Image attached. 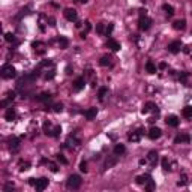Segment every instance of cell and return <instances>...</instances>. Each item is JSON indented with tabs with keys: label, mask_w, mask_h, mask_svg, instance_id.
<instances>
[{
	"label": "cell",
	"mask_w": 192,
	"mask_h": 192,
	"mask_svg": "<svg viewBox=\"0 0 192 192\" xmlns=\"http://www.w3.org/2000/svg\"><path fill=\"white\" fill-rule=\"evenodd\" d=\"M47 186H48V179H45V177H41V179H38V180H36L35 189H36L38 192H41V191H44Z\"/></svg>",
	"instance_id": "7c38bea8"
},
{
	"label": "cell",
	"mask_w": 192,
	"mask_h": 192,
	"mask_svg": "<svg viewBox=\"0 0 192 192\" xmlns=\"http://www.w3.org/2000/svg\"><path fill=\"white\" fill-rule=\"evenodd\" d=\"M56 159H57L60 164H63V165H66V164H68V159H66V158H65V156H63L62 153L57 155V156H56Z\"/></svg>",
	"instance_id": "e575fe53"
},
{
	"label": "cell",
	"mask_w": 192,
	"mask_h": 192,
	"mask_svg": "<svg viewBox=\"0 0 192 192\" xmlns=\"http://www.w3.org/2000/svg\"><path fill=\"white\" fill-rule=\"evenodd\" d=\"M66 74H68V75H71V74H72V69H71V66H66Z\"/></svg>",
	"instance_id": "b9f144b4"
},
{
	"label": "cell",
	"mask_w": 192,
	"mask_h": 192,
	"mask_svg": "<svg viewBox=\"0 0 192 192\" xmlns=\"http://www.w3.org/2000/svg\"><path fill=\"white\" fill-rule=\"evenodd\" d=\"M144 188H146V191H149V192L153 191V189H155V182H153V179H149V180L146 182Z\"/></svg>",
	"instance_id": "f1b7e54d"
},
{
	"label": "cell",
	"mask_w": 192,
	"mask_h": 192,
	"mask_svg": "<svg viewBox=\"0 0 192 192\" xmlns=\"http://www.w3.org/2000/svg\"><path fill=\"white\" fill-rule=\"evenodd\" d=\"M50 99H51V93H48V92H42L36 96V101H39V102H48Z\"/></svg>",
	"instance_id": "ac0fdd59"
},
{
	"label": "cell",
	"mask_w": 192,
	"mask_h": 192,
	"mask_svg": "<svg viewBox=\"0 0 192 192\" xmlns=\"http://www.w3.org/2000/svg\"><path fill=\"white\" fill-rule=\"evenodd\" d=\"M96 32H98V33H104V24H102V23L96 24Z\"/></svg>",
	"instance_id": "60d3db41"
},
{
	"label": "cell",
	"mask_w": 192,
	"mask_h": 192,
	"mask_svg": "<svg viewBox=\"0 0 192 192\" xmlns=\"http://www.w3.org/2000/svg\"><path fill=\"white\" fill-rule=\"evenodd\" d=\"M182 47H183V44L180 42V41H173V42H170L168 44V51L170 53H173V54H177L180 50H182Z\"/></svg>",
	"instance_id": "277c9868"
},
{
	"label": "cell",
	"mask_w": 192,
	"mask_h": 192,
	"mask_svg": "<svg viewBox=\"0 0 192 192\" xmlns=\"http://www.w3.org/2000/svg\"><path fill=\"white\" fill-rule=\"evenodd\" d=\"M146 69H147V72H149V74H156V71H158L156 65H155L153 62H150V60L146 63Z\"/></svg>",
	"instance_id": "7402d4cb"
},
{
	"label": "cell",
	"mask_w": 192,
	"mask_h": 192,
	"mask_svg": "<svg viewBox=\"0 0 192 192\" xmlns=\"http://www.w3.org/2000/svg\"><path fill=\"white\" fill-rule=\"evenodd\" d=\"M165 123L168 125V126H171V128H177L179 126V123H180V120H179V117L174 114L168 116L167 119H165Z\"/></svg>",
	"instance_id": "30bf717a"
},
{
	"label": "cell",
	"mask_w": 192,
	"mask_h": 192,
	"mask_svg": "<svg viewBox=\"0 0 192 192\" xmlns=\"http://www.w3.org/2000/svg\"><path fill=\"white\" fill-rule=\"evenodd\" d=\"M107 47H108L111 51H119V50H120V42H117L116 39H108Z\"/></svg>",
	"instance_id": "5bb4252c"
},
{
	"label": "cell",
	"mask_w": 192,
	"mask_h": 192,
	"mask_svg": "<svg viewBox=\"0 0 192 192\" xmlns=\"http://www.w3.org/2000/svg\"><path fill=\"white\" fill-rule=\"evenodd\" d=\"M138 27H140V30H143V32L149 30V29L152 27V20H150L147 15H140V20H138Z\"/></svg>",
	"instance_id": "3957f363"
},
{
	"label": "cell",
	"mask_w": 192,
	"mask_h": 192,
	"mask_svg": "<svg viewBox=\"0 0 192 192\" xmlns=\"http://www.w3.org/2000/svg\"><path fill=\"white\" fill-rule=\"evenodd\" d=\"M53 111L54 113H62L63 111V104H54L53 105Z\"/></svg>",
	"instance_id": "836d02e7"
},
{
	"label": "cell",
	"mask_w": 192,
	"mask_h": 192,
	"mask_svg": "<svg viewBox=\"0 0 192 192\" xmlns=\"http://www.w3.org/2000/svg\"><path fill=\"white\" fill-rule=\"evenodd\" d=\"M150 111L158 113V107H156L155 102H146L144 107H143V110H141V113H143V114H147V113H150Z\"/></svg>",
	"instance_id": "8fae6325"
},
{
	"label": "cell",
	"mask_w": 192,
	"mask_h": 192,
	"mask_svg": "<svg viewBox=\"0 0 192 192\" xmlns=\"http://www.w3.org/2000/svg\"><path fill=\"white\" fill-rule=\"evenodd\" d=\"M147 135H149V138H150V140H158V138H161V137H162V129H161V128H158V126H152Z\"/></svg>",
	"instance_id": "8992f818"
},
{
	"label": "cell",
	"mask_w": 192,
	"mask_h": 192,
	"mask_svg": "<svg viewBox=\"0 0 192 192\" xmlns=\"http://www.w3.org/2000/svg\"><path fill=\"white\" fill-rule=\"evenodd\" d=\"M59 45H60V48H62V50H65V48H68L69 41L65 38V36H60V38H59Z\"/></svg>",
	"instance_id": "83f0119b"
},
{
	"label": "cell",
	"mask_w": 192,
	"mask_h": 192,
	"mask_svg": "<svg viewBox=\"0 0 192 192\" xmlns=\"http://www.w3.org/2000/svg\"><path fill=\"white\" fill-rule=\"evenodd\" d=\"M113 30H114V24H113V23H110V24H108V27H107V30H105V35H107V36H110V35L113 33Z\"/></svg>",
	"instance_id": "8d00e7d4"
},
{
	"label": "cell",
	"mask_w": 192,
	"mask_h": 192,
	"mask_svg": "<svg viewBox=\"0 0 192 192\" xmlns=\"http://www.w3.org/2000/svg\"><path fill=\"white\" fill-rule=\"evenodd\" d=\"M15 75H17V71H15V68L12 65H5L2 68V78L11 80V78H14Z\"/></svg>",
	"instance_id": "7a4b0ae2"
},
{
	"label": "cell",
	"mask_w": 192,
	"mask_h": 192,
	"mask_svg": "<svg viewBox=\"0 0 192 192\" xmlns=\"http://www.w3.org/2000/svg\"><path fill=\"white\" fill-rule=\"evenodd\" d=\"M162 9H164V12L168 15V17H171V15H174V8L171 6V5H162Z\"/></svg>",
	"instance_id": "603a6c76"
},
{
	"label": "cell",
	"mask_w": 192,
	"mask_h": 192,
	"mask_svg": "<svg viewBox=\"0 0 192 192\" xmlns=\"http://www.w3.org/2000/svg\"><path fill=\"white\" fill-rule=\"evenodd\" d=\"M78 2H81V3H86V2H87V0H78Z\"/></svg>",
	"instance_id": "f6af8a7d"
},
{
	"label": "cell",
	"mask_w": 192,
	"mask_h": 192,
	"mask_svg": "<svg viewBox=\"0 0 192 192\" xmlns=\"http://www.w3.org/2000/svg\"><path fill=\"white\" fill-rule=\"evenodd\" d=\"M159 68H161V69H165V68H167V65H165V63H161V65H159Z\"/></svg>",
	"instance_id": "ee69618b"
},
{
	"label": "cell",
	"mask_w": 192,
	"mask_h": 192,
	"mask_svg": "<svg viewBox=\"0 0 192 192\" xmlns=\"http://www.w3.org/2000/svg\"><path fill=\"white\" fill-rule=\"evenodd\" d=\"M177 185H179V186H185V185H188V176H186L185 173L180 176V180H179Z\"/></svg>",
	"instance_id": "1f68e13d"
},
{
	"label": "cell",
	"mask_w": 192,
	"mask_h": 192,
	"mask_svg": "<svg viewBox=\"0 0 192 192\" xmlns=\"http://www.w3.org/2000/svg\"><path fill=\"white\" fill-rule=\"evenodd\" d=\"M116 164H117V158H111V159H107V162L104 164V170H107V168H111V167H114Z\"/></svg>",
	"instance_id": "484cf974"
},
{
	"label": "cell",
	"mask_w": 192,
	"mask_h": 192,
	"mask_svg": "<svg viewBox=\"0 0 192 192\" xmlns=\"http://www.w3.org/2000/svg\"><path fill=\"white\" fill-rule=\"evenodd\" d=\"M20 167H21L20 170H21V171H24V170H27V168L30 167V164H29V162H23V161H20Z\"/></svg>",
	"instance_id": "74e56055"
},
{
	"label": "cell",
	"mask_w": 192,
	"mask_h": 192,
	"mask_svg": "<svg viewBox=\"0 0 192 192\" xmlns=\"http://www.w3.org/2000/svg\"><path fill=\"white\" fill-rule=\"evenodd\" d=\"M158 159H159V155L156 150H152V152H149L147 155V161H149V164H150V167H156V164H158Z\"/></svg>",
	"instance_id": "4fadbf2b"
},
{
	"label": "cell",
	"mask_w": 192,
	"mask_h": 192,
	"mask_svg": "<svg viewBox=\"0 0 192 192\" xmlns=\"http://www.w3.org/2000/svg\"><path fill=\"white\" fill-rule=\"evenodd\" d=\"M141 137H143V129H137V131H134L128 135V140L132 141V143H137V141L141 140Z\"/></svg>",
	"instance_id": "52a82bcc"
},
{
	"label": "cell",
	"mask_w": 192,
	"mask_h": 192,
	"mask_svg": "<svg viewBox=\"0 0 192 192\" xmlns=\"http://www.w3.org/2000/svg\"><path fill=\"white\" fill-rule=\"evenodd\" d=\"M173 27H174L176 30H185V27H186V21H185V20H177V21H174Z\"/></svg>",
	"instance_id": "d6986e66"
},
{
	"label": "cell",
	"mask_w": 192,
	"mask_h": 192,
	"mask_svg": "<svg viewBox=\"0 0 192 192\" xmlns=\"http://www.w3.org/2000/svg\"><path fill=\"white\" fill-rule=\"evenodd\" d=\"M15 117H17V113H15V110H14L12 107L6 110V113H5V119H6L8 122H12V120H15Z\"/></svg>",
	"instance_id": "e0dca14e"
},
{
	"label": "cell",
	"mask_w": 192,
	"mask_h": 192,
	"mask_svg": "<svg viewBox=\"0 0 192 192\" xmlns=\"http://www.w3.org/2000/svg\"><path fill=\"white\" fill-rule=\"evenodd\" d=\"M63 15H65V18H66L68 21H77V18H78L77 11L72 9V8H66L65 12H63Z\"/></svg>",
	"instance_id": "5b68a950"
},
{
	"label": "cell",
	"mask_w": 192,
	"mask_h": 192,
	"mask_svg": "<svg viewBox=\"0 0 192 192\" xmlns=\"http://www.w3.org/2000/svg\"><path fill=\"white\" fill-rule=\"evenodd\" d=\"M18 147H20V138H11L9 140V149L12 150V152H17L18 150Z\"/></svg>",
	"instance_id": "9a60e30c"
},
{
	"label": "cell",
	"mask_w": 192,
	"mask_h": 192,
	"mask_svg": "<svg viewBox=\"0 0 192 192\" xmlns=\"http://www.w3.org/2000/svg\"><path fill=\"white\" fill-rule=\"evenodd\" d=\"M99 65H101V66H108V65H111V57H110V56H102L101 60H99Z\"/></svg>",
	"instance_id": "cb8c5ba5"
},
{
	"label": "cell",
	"mask_w": 192,
	"mask_h": 192,
	"mask_svg": "<svg viewBox=\"0 0 192 192\" xmlns=\"http://www.w3.org/2000/svg\"><path fill=\"white\" fill-rule=\"evenodd\" d=\"M107 93H108V89H107V87H101V89H99V93H98V98H99V101H101V102L104 101V98L107 96Z\"/></svg>",
	"instance_id": "4316f807"
},
{
	"label": "cell",
	"mask_w": 192,
	"mask_h": 192,
	"mask_svg": "<svg viewBox=\"0 0 192 192\" xmlns=\"http://www.w3.org/2000/svg\"><path fill=\"white\" fill-rule=\"evenodd\" d=\"M188 77H189V74H188V72H180V75H179V80H180L182 83H185V84H186V81H188Z\"/></svg>",
	"instance_id": "d590c367"
},
{
	"label": "cell",
	"mask_w": 192,
	"mask_h": 192,
	"mask_svg": "<svg viewBox=\"0 0 192 192\" xmlns=\"http://www.w3.org/2000/svg\"><path fill=\"white\" fill-rule=\"evenodd\" d=\"M84 86H86V78H84V77H78L77 80L74 81L72 89H74V92H80V90H83V89H84Z\"/></svg>",
	"instance_id": "ba28073f"
},
{
	"label": "cell",
	"mask_w": 192,
	"mask_h": 192,
	"mask_svg": "<svg viewBox=\"0 0 192 192\" xmlns=\"http://www.w3.org/2000/svg\"><path fill=\"white\" fill-rule=\"evenodd\" d=\"M113 152H114L116 156H120V155H123L126 152V147H125V144H116Z\"/></svg>",
	"instance_id": "ffe728a7"
},
{
	"label": "cell",
	"mask_w": 192,
	"mask_h": 192,
	"mask_svg": "<svg viewBox=\"0 0 192 192\" xmlns=\"http://www.w3.org/2000/svg\"><path fill=\"white\" fill-rule=\"evenodd\" d=\"M182 114H183V117H186V119H191L192 117V107L191 105H186V107L182 110Z\"/></svg>",
	"instance_id": "d4e9b609"
},
{
	"label": "cell",
	"mask_w": 192,
	"mask_h": 192,
	"mask_svg": "<svg viewBox=\"0 0 192 192\" xmlns=\"http://www.w3.org/2000/svg\"><path fill=\"white\" fill-rule=\"evenodd\" d=\"M149 179H152V176H150V174H143V176H138L135 180H137V183H138V185H146V182H147Z\"/></svg>",
	"instance_id": "44dd1931"
},
{
	"label": "cell",
	"mask_w": 192,
	"mask_h": 192,
	"mask_svg": "<svg viewBox=\"0 0 192 192\" xmlns=\"http://www.w3.org/2000/svg\"><path fill=\"white\" fill-rule=\"evenodd\" d=\"M170 167H171V165H170L168 159H167V158H164V159H162V168H164V171H170V170H171Z\"/></svg>",
	"instance_id": "d6a6232c"
},
{
	"label": "cell",
	"mask_w": 192,
	"mask_h": 192,
	"mask_svg": "<svg viewBox=\"0 0 192 192\" xmlns=\"http://www.w3.org/2000/svg\"><path fill=\"white\" fill-rule=\"evenodd\" d=\"M29 183L35 186V185H36V179H29Z\"/></svg>",
	"instance_id": "7bdbcfd3"
},
{
	"label": "cell",
	"mask_w": 192,
	"mask_h": 192,
	"mask_svg": "<svg viewBox=\"0 0 192 192\" xmlns=\"http://www.w3.org/2000/svg\"><path fill=\"white\" fill-rule=\"evenodd\" d=\"M81 183H83L81 177H80L78 174H72V176H69L68 180H66V188H68V189H78V188L81 186Z\"/></svg>",
	"instance_id": "6da1fadb"
},
{
	"label": "cell",
	"mask_w": 192,
	"mask_h": 192,
	"mask_svg": "<svg viewBox=\"0 0 192 192\" xmlns=\"http://www.w3.org/2000/svg\"><path fill=\"white\" fill-rule=\"evenodd\" d=\"M174 143L176 144H182V143H191V135L189 134H179L176 138H174Z\"/></svg>",
	"instance_id": "9c48e42d"
},
{
	"label": "cell",
	"mask_w": 192,
	"mask_h": 192,
	"mask_svg": "<svg viewBox=\"0 0 192 192\" xmlns=\"http://www.w3.org/2000/svg\"><path fill=\"white\" fill-rule=\"evenodd\" d=\"M143 2H146V0H143Z\"/></svg>",
	"instance_id": "bcb514c9"
},
{
	"label": "cell",
	"mask_w": 192,
	"mask_h": 192,
	"mask_svg": "<svg viewBox=\"0 0 192 192\" xmlns=\"http://www.w3.org/2000/svg\"><path fill=\"white\" fill-rule=\"evenodd\" d=\"M5 39H6L8 42H14V41H15V36H14L12 33H6V35H5Z\"/></svg>",
	"instance_id": "ab89813d"
},
{
	"label": "cell",
	"mask_w": 192,
	"mask_h": 192,
	"mask_svg": "<svg viewBox=\"0 0 192 192\" xmlns=\"http://www.w3.org/2000/svg\"><path fill=\"white\" fill-rule=\"evenodd\" d=\"M96 114H98V108H95V107L89 108V110L84 113V116H86V119H87V120H93V119L96 117Z\"/></svg>",
	"instance_id": "2e32d148"
},
{
	"label": "cell",
	"mask_w": 192,
	"mask_h": 192,
	"mask_svg": "<svg viewBox=\"0 0 192 192\" xmlns=\"http://www.w3.org/2000/svg\"><path fill=\"white\" fill-rule=\"evenodd\" d=\"M44 132L48 135V137H51V132H53V128H51V125H50V122H45L44 123Z\"/></svg>",
	"instance_id": "f546056e"
},
{
	"label": "cell",
	"mask_w": 192,
	"mask_h": 192,
	"mask_svg": "<svg viewBox=\"0 0 192 192\" xmlns=\"http://www.w3.org/2000/svg\"><path fill=\"white\" fill-rule=\"evenodd\" d=\"M80 170H81L83 173H87V162H86V161H83V162L80 164Z\"/></svg>",
	"instance_id": "f35d334b"
},
{
	"label": "cell",
	"mask_w": 192,
	"mask_h": 192,
	"mask_svg": "<svg viewBox=\"0 0 192 192\" xmlns=\"http://www.w3.org/2000/svg\"><path fill=\"white\" fill-rule=\"evenodd\" d=\"M60 132H62V128H60V126H54V128H53V132H51V137H53V138H57V137L60 135Z\"/></svg>",
	"instance_id": "4dcf8cb0"
}]
</instances>
